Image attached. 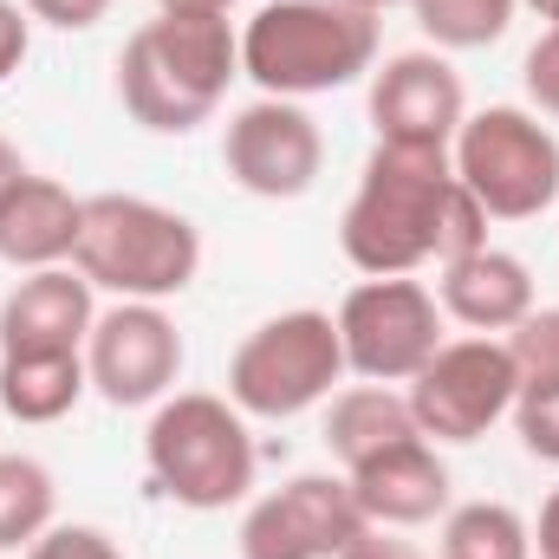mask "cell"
Returning <instances> with one entry per match:
<instances>
[{
	"label": "cell",
	"instance_id": "1",
	"mask_svg": "<svg viewBox=\"0 0 559 559\" xmlns=\"http://www.w3.org/2000/svg\"><path fill=\"white\" fill-rule=\"evenodd\" d=\"M338 248L358 274L391 280L417 274V267H449L475 248H488V215L481 202L462 189L449 150H423V143H378L358 195L345 202L338 222Z\"/></svg>",
	"mask_w": 559,
	"mask_h": 559
},
{
	"label": "cell",
	"instance_id": "2",
	"mask_svg": "<svg viewBox=\"0 0 559 559\" xmlns=\"http://www.w3.org/2000/svg\"><path fill=\"white\" fill-rule=\"evenodd\" d=\"M241 79V33L215 7H156L118 52V98L131 124L156 138H189L209 124Z\"/></svg>",
	"mask_w": 559,
	"mask_h": 559
},
{
	"label": "cell",
	"instance_id": "3",
	"mask_svg": "<svg viewBox=\"0 0 559 559\" xmlns=\"http://www.w3.org/2000/svg\"><path fill=\"white\" fill-rule=\"evenodd\" d=\"M378 72V13L352 0H267L241 26V79L261 98H312Z\"/></svg>",
	"mask_w": 559,
	"mask_h": 559
},
{
	"label": "cell",
	"instance_id": "4",
	"mask_svg": "<svg viewBox=\"0 0 559 559\" xmlns=\"http://www.w3.org/2000/svg\"><path fill=\"white\" fill-rule=\"evenodd\" d=\"M143 462H150V481L176 508H195V514L235 508L261 468L241 411L209 391H176L156 404V417L143 429Z\"/></svg>",
	"mask_w": 559,
	"mask_h": 559
},
{
	"label": "cell",
	"instance_id": "5",
	"mask_svg": "<svg viewBox=\"0 0 559 559\" xmlns=\"http://www.w3.org/2000/svg\"><path fill=\"white\" fill-rule=\"evenodd\" d=\"M72 267L118 299H169L202 267V235L189 215L150 195H85V228Z\"/></svg>",
	"mask_w": 559,
	"mask_h": 559
},
{
	"label": "cell",
	"instance_id": "6",
	"mask_svg": "<svg viewBox=\"0 0 559 559\" xmlns=\"http://www.w3.org/2000/svg\"><path fill=\"white\" fill-rule=\"evenodd\" d=\"M345 378V345H338V319L332 312H280L267 325H254L235 358H228V404L241 417L286 423L312 404L332 397V384Z\"/></svg>",
	"mask_w": 559,
	"mask_h": 559
},
{
	"label": "cell",
	"instance_id": "7",
	"mask_svg": "<svg viewBox=\"0 0 559 559\" xmlns=\"http://www.w3.org/2000/svg\"><path fill=\"white\" fill-rule=\"evenodd\" d=\"M449 163L488 222H534L559 202V138L521 105L468 111Z\"/></svg>",
	"mask_w": 559,
	"mask_h": 559
},
{
	"label": "cell",
	"instance_id": "8",
	"mask_svg": "<svg viewBox=\"0 0 559 559\" xmlns=\"http://www.w3.org/2000/svg\"><path fill=\"white\" fill-rule=\"evenodd\" d=\"M345 371L365 384H411L442 345V306L423 280H365L338 306Z\"/></svg>",
	"mask_w": 559,
	"mask_h": 559
},
{
	"label": "cell",
	"instance_id": "9",
	"mask_svg": "<svg viewBox=\"0 0 559 559\" xmlns=\"http://www.w3.org/2000/svg\"><path fill=\"white\" fill-rule=\"evenodd\" d=\"M521 371L501 338H442L436 358L411 378V417L429 442H481L495 423L514 411Z\"/></svg>",
	"mask_w": 559,
	"mask_h": 559
},
{
	"label": "cell",
	"instance_id": "10",
	"mask_svg": "<svg viewBox=\"0 0 559 559\" xmlns=\"http://www.w3.org/2000/svg\"><path fill=\"white\" fill-rule=\"evenodd\" d=\"M85 378L111 411H143L163 404L169 384L182 378V332L163 306L150 299H118L111 312L92 319L85 338Z\"/></svg>",
	"mask_w": 559,
	"mask_h": 559
},
{
	"label": "cell",
	"instance_id": "11",
	"mask_svg": "<svg viewBox=\"0 0 559 559\" xmlns=\"http://www.w3.org/2000/svg\"><path fill=\"white\" fill-rule=\"evenodd\" d=\"M365 508L345 475H293L241 521V559H338L365 534Z\"/></svg>",
	"mask_w": 559,
	"mask_h": 559
},
{
	"label": "cell",
	"instance_id": "12",
	"mask_svg": "<svg viewBox=\"0 0 559 559\" xmlns=\"http://www.w3.org/2000/svg\"><path fill=\"white\" fill-rule=\"evenodd\" d=\"M222 163L228 176L261 195V202H293L319 182L325 169V138L319 124L293 105V98H254L228 118V138H222Z\"/></svg>",
	"mask_w": 559,
	"mask_h": 559
},
{
	"label": "cell",
	"instance_id": "13",
	"mask_svg": "<svg viewBox=\"0 0 559 559\" xmlns=\"http://www.w3.org/2000/svg\"><path fill=\"white\" fill-rule=\"evenodd\" d=\"M468 118L462 79L442 52H397L371 72V124L378 143H423V150H449Z\"/></svg>",
	"mask_w": 559,
	"mask_h": 559
},
{
	"label": "cell",
	"instance_id": "14",
	"mask_svg": "<svg viewBox=\"0 0 559 559\" xmlns=\"http://www.w3.org/2000/svg\"><path fill=\"white\" fill-rule=\"evenodd\" d=\"M92 280L79 267H39L26 274L7 299H0V358H20V352H85L92 338Z\"/></svg>",
	"mask_w": 559,
	"mask_h": 559
},
{
	"label": "cell",
	"instance_id": "15",
	"mask_svg": "<svg viewBox=\"0 0 559 559\" xmlns=\"http://www.w3.org/2000/svg\"><path fill=\"white\" fill-rule=\"evenodd\" d=\"M345 481H352V501L365 508L371 527H429L449 508V468H442L429 436L391 442L384 455L345 468Z\"/></svg>",
	"mask_w": 559,
	"mask_h": 559
},
{
	"label": "cell",
	"instance_id": "16",
	"mask_svg": "<svg viewBox=\"0 0 559 559\" xmlns=\"http://www.w3.org/2000/svg\"><path fill=\"white\" fill-rule=\"evenodd\" d=\"M79 228H85V202L52 182V176H20L7 195H0V261L7 267H66L72 248H79Z\"/></svg>",
	"mask_w": 559,
	"mask_h": 559
},
{
	"label": "cell",
	"instance_id": "17",
	"mask_svg": "<svg viewBox=\"0 0 559 559\" xmlns=\"http://www.w3.org/2000/svg\"><path fill=\"white\" fill-rule=\"evenodd\" d=\"M436 306L449 319H462L468 332H514L534 312V274L521 254L501 248H475L462 261H449L436 280Z\"/></svg>",
	"mask_w": 559,
	"mask_h": 559
},
{
	"label": "cell",
	"instance_id": "18",
	"mask_svg": "<svg viewBox=\"0 0 559 559\" xmlns=\"http://www.w3.org/2000/svg\"><path fill=\"white\" fill-rule=\"evenodd\" d=\"M404 436H423L417 417H411V397H397L391 384H352V391H332L325 404V449L358 468L371 455H384L391 442Z\"/></svg>",
	"mask_w": 559,
	"mask_h": 559
},
{
	"label": "cell",
	"instance_id": "19",
	"mask_svg": "<svg viewBox=\"0 0 559 559\" xmlns=\"http://www.w3.org/2000/svg\"><path fill=\"white\" fill-rule=\"evenodd\" d=\"M85 352H20L0 358V411L13 423H59L85 397Z\"/></svg>",
	"mask_w": 559,
	"mask_h": 559
},
{
	"label": "cell",
	"instance_id": "20",
	"mask_svg": "<svg viewBox=\"0 0 559 559\" xmlns=\"http://www.w3.org/2000/svg\"><path fill=\"white\" fill-rule=\"evenodd\" d=\"M52 508H59L52 468L33 455H0V554L33 547L52 527Z\"/></svg>",
	"mask_w": 559,
	"mask_h": 559
},
{
	"label": "cell",
	"instance_id": "21",
	"mask_svg": "<svg viewBox=\"0 0 559 559\" xmlns=\"http://www.w3.org/2000/svg\"><path fill=\"white\" fill-rule=\"evenodd\" d=\"M442 559H534V534L508 501H468L442 521Z\"/></svg>",
	"mask_w": 559,
	"mask_h": 559
},
{
	"label": "cell",
	"instance_id": "22",
	"mask_svg": "<svg viewBox=\"0 0 559 559\" xmlns=\"http://www.w3.org/2000/svg\"><path fill=\"white\" fill-rule=\"evenodd\" d=\"M521 0H411L417 26L442 46V52H475V46H495L508 33Z\"/></svg>",
	"mask_w": 559,
	"mask_h": 559
},
{
	"label": "cell",
	"instance_id": "23",
	"mask_svg": "<svg viewBox=\"0 0 559 559\" xmlns=\"http://www.w3.org/2000/svg\"><path fill=\"white\" fill-rule=\"evenodd\" d=\"M501 345L521 371V391H559V306H547V312L534 306Z\"/></svg>",
	"mask_w": 559,
	"mask_h": 559
},
{
	"label": "cell",
	"instance_id": "24",
	"mask_svg": "<svg viewBox=\"0 0 559 559\" xmlns=\"http://www.w3.org/2000/svg\"><path fill=\"white\" fill-rule=\"evenodd\" d=\"M508 417H514V429H521L527 455L559 462V391H521Z\"/></svg>",
	"mask_w": 559,
	"mask_h": 559
},
{
	"label": "cell",
	"instance_id": "25",
	"mask_svg": "<svg viewBox=\"0 0 559 559\" xmlns=\"http://www.w3.org/2000/svg\"><path fill=\"white\" fill-rule=\"evenodd\" d=\"M26 559H124V547L105 534V527H46L33 547H26Z\"/></svg>",
	"mask_w": 559,
	"mask_h": 559
},
{
	"label": "cell",
	"instance_id": "26",
	"mask_svg": "<svg viewBox=\"0 0 559 559\" xmlns=\"http://www.w3.org/2000/svg\"><path fill=\"white\" fill-rule=\"evenodd\" d=\"M521 85H527V98L559 118V33L547 26V39H534V52H527V66H521Z\"/></svg>",
	"mask_w": 559,
	"mask_h": 559
},
{
	"label": "cell",
	"instance_id": "27",
	"mask_svg": "<svg viewBox=\"0 0 559 559\" xmlns=\"http://www.w3.org/2000/svg\"><path fill=\"white\" fill-rule=\"evenodd\" d=\"M26 13L59 26V33H85V26H98L111 13V0H26Z\"/></svg>",
	"mask_w": 559,
	"mask_h": 559
},
{
	"label": "cell",
	"instance_id": "28",
	"mask_svg": "<svg viewBox=\"0 0 559 559\" xmlns=\"http://www.w3.org/2000/svg\"><path fill=\"white\" fill-rule=\"evenodd\" d=\"M20 59H26V13L13 0H0V85L20 72Z\"/></svg>",
	"mask_w": 559,
	"mask_h": 559
},
{
	"label": "cell",
	"instance_id": "29",
	"mask_svg": "<svg viewBox=\"0 0 559 559\" xmlns=\"http://www.w3.org/2000/svg\"><path fill=\"white\" fill-rule=\"evenodd\" d=\"M338 559H423V554L411 547V540H397V527H365Z\"/></svg>",
	"mask_w": 559,
	"mask_h": 559
},
{
	"label": "cell",
	"instance_id": "30",
	"mask_svg": "<svg viewBox=\"0 0 559 559\" xmlns=\"http://www.w3.org/2000/svg\"><path fill=\"white\" fill-rule=\"evenodd\" d=\"M534 547H540V559H559V488L547 495V508H540V527H534Z\"/></svg>",
	"mask_w": 559,
	"mask_h": 559
},
{
	"label": "cell",
	"instance_id": "31",
	"mask_svg": "<svg viewBox=\"0 0 559 559\" xmlns=\"http://www.w3.org/2000/svg\"><path fill=\"white\" fill-rule=\"evenodd\" d=\"M20 176H26V156H20V150H13V143L0 138V195H7V189H13V182H20Z\"/></svg>",
	"mask_w": 559,
	"mask_h": 559
},
{
	"label": "cell",
	"instance_id": "32",
	"mask_svg": "<svg viewBox=\"0 0 559 559\" xmlns=\"http://www.w3.org/2000/svg\"><path fill=\"white\" fill-rule=\"evenodd\" d=\"M156 7H215V13H228L235 0H156Z\"/></svg>",
	"mask_w": 559,
	"mask_h": 559
},
{
	"label": "cell",
	"instance_id": "33",
	"mask_svg": "<svg viewBox=\"0 0 559 559\" xmlns=\"http://www.w3.org/2000/svg\"><path fill=\"white\" fill-rule=\"evenodd\" d=\"M352 7H365V13H384V7H397V0H352ZM411 7V0H404Z\"/></svg>",
	"mask_w": 559,
	"mask_h": 559
},
{
	"label": "cell",
	"instance_id": "34",
	"mask_svg": "<svg viewBox=\"0 0 559 559\" xmlns=\"http://www.w3.org/2000/svg\"><path fill=\"white\" fill-rule=\"evenodd\" d=\"M527 7H534L540 20H554V13H559V0H527Z\"/></svg>",
	"mask_w": 559,
	"mask_h": 559
},
{
	"label": "cell",
	"instance_id": "35",
	"mask_svg": "<svg viewBox=\"0 0 559 559\" xmlns=\"http://www.w3.org/2000/svg\"><path fill=\"white\" fill-rule=\"evenodd\" d=\"M554 33H559V13H554Z\"/></svg>",
	"mask_w": 559,
	"mask_h": 559
}]
</instances>
